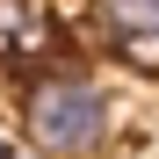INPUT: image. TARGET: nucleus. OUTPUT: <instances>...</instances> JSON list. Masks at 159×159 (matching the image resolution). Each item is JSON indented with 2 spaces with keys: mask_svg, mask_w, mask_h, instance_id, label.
<instances>
[{
  "mask_svg": "<svg viewBox=\"0 0 159 159\" xmlns=\"http://www.w3.org/2000/svg\"><path fill=\"white\" fill-rule=\"evenodd\" d=\"M22 130L36 138V152L51 159H94L109 145V101H101L94 80L80 72H51L22 94Z\"/></svg>",
  "mask_w": 159,
  "mask_h": 159,
  "instance_id": "f257e3e1",
  "label": "nucleus"
},
{
  "mask_svg": "<svg viewBox=\"0 0 159 159\" xmlns=\"http://www.w3.org/2000/svg\"><path fill=\"white\" fill-rule=\"evenodd\" d=\"M101 15L123 36H159V0H101Z\"/></svg>",
  "mask_w": 159,
  "mask_h": 159,
  "instance_id": "7ed1b4c3",
  "label": "nucleus"
},
{
  "mask_svg": "<svg viewBox=\"0 0 159 159\" xmlns=\"http://www.w3.org/2000/svg\"><path fill=\"white\" fill-rule=\"evenodd\" d=\"M51 43V15L36 0H0V58H36Z\"/></svg>",
  "mask_w": 159,
  "mask_h": 159,
  "instance_id": "f03ea898",
  "label": "nucleus"
},
{
  "mask_svg": "<svg viewBox=\"0 0 159 159\" xmlns=\"http://www.w3.org/2000/svg\"><path fill=\"white\" fill-rule=\"evenodd\" d=\"M0 159H7V145H0Z\"/></svg>",
  "mask_w": 159,
  "mask_h": 159,
  "instance_id": "20e7f679",
  "label": "nucleus"
}]
</instances>
